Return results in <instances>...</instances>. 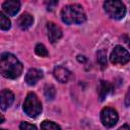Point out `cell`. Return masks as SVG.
Wrapping results in <instances>:
<instances>
[{"mask_svg":"<svg viewBox=\"0 0 130 130\" xmlns=\"http://www.w3.org/2000/svg\"><path fill=\"white\" fill-rule=\"evenodd\" d=\"M0 100H1V109L4 111L6 110L7 108H9L13 101H14V94L12 93V91H10L9 89H3L1 91V94H0Z\"/></svg>","mask_w":130,"mask_h":130,"instance_id":"8fae6325","label":"cell"},{"mask_svg":"<svg viewBox=\"0 0 130 130\" xmlns=\"http://www.w3.org/2000/svg\"><path fill=\"white\" fill-rule=\"evenodd\" d=\"M41 130H61L60 126L52 121H44L41 124Z\"/></svg>","mask_w":130,"mask_h":130,"instance_id":"9a60e30c","label":"cell"},{"mask_svg":"<svg viewBox=\"0 0 130 130\" xmlns=\"http://www.w3.org/2000/svg\"><path fill=\"white\" fill-rule=\"evenodd\" d=\"M0 27L2 30H7L11 27V22L8 17L4 15V13H0Z\"/></svg>","mask_w":130,"mask_h":130,"instance_id":"2e32d148","label":"cell"},{"mask_svg":"<svg viewBox=\"0 0 130 130\" xmlns=\"http://www.w3.org/2000/svg\"><path fill=\"white\" fill-rule=\"evenodd\" d=\"M61 18L66 24H81L86 20V14L81 5L69 4L62 8Z\"/></svg>","mask_w":130,"mask_h":130,"instance_id":"7a4b0ae2","label":"cell"},{"mask_svg":"<svg viewBox=\"0 0 130 130\" xmlns=\"http://www.w3.org/2000/svg\"><path fill=\"white\" fill-rule=\"evenodd\" d=\"M118 130H130V127L128 125H123L122 127H120Z\"/></svg>","mask_w":130,"mask_h":130,"instance_id":"603a6c76","label":"cell"},{"mask_svg":"<svg viewBox=\"0 0 130 130\" xmlns=\"http://www.w3.org/2000/svg\"><path fill=\"white\" fill-rule=\"evenodd\" d=\"M23 111L24 113L31 118L39 116L42 112V104L35 92H29L23 103Z\"/></svg>","mask_w":130,"mask_h":130,"instance_id":"277c9868","label":"cell"},{"mask_svg":"<svg viewBox=\"0 0 130 130\" xmlns=\"http://www.w3.org/2000/svg\"><path fill=\"white\" fill-rule=\"evenodd\" d=\"M3 122H4V117L1 116V122H0V123H3Z\"/></svg>","mask_w":130,"mask_h":130,"instance_id":"cb8c5ba5","label":"cell"},{"mask_svg":"<svg viewBox=\"0 0 130 130\" xmlns=\"http://www.w3.org/2000/svg\"><path fill=\"white\" fill-rule=\"evenodd\" d=\"M58 4V1H49L47 2V6H48V10H53L54 7Z\"/></svg>","mask_w":130,"mask_h":130,"instance_id":"ffe728a7","label":"cell"},{"mask_svg":"<svg viewBox=\"0 0 130 130\" xmlns=\"http://www.w3.org/2000/svg\"><path fill=\"white\" fill-rule=\"evenodd\" d=\"M0 130H5V129H0Z\"/></svg>","mask_w":130,"mask_h":130,"instance_id":"484cf974","label":"cell"},{"mask_svg":"<svg viewBox=\"0 0 130 130\" xmlns=\"http://www.w3.org/2000/svg\"><path fill=\"white\" fill-rule=\"evenodd\" d=\"M34 23V17L29 13H23L21 14L17 19V24L21 29H27L29 28Z\"/></svg>","mask_w":130,"mask_h":130,"instance_id":"7c38bea8","label":"cell"},{"mask_svg":"<svg viewBox=\"0 0 130 130\" xmlns=\"http://www.w3.org/2000/svg\"><path fill=\"white\" fill-rule=\"evenodd\" d=\"M43 71L37 68H31L27 71L25 74V82L28 85H35L42 77H43Z\"/></svg>","mask_w":130,"mask_h":130,"instance_id":"9c48e42d","label":"cell"},{"mask_svg":"<svg viewBox=\"0 0 130 130\" xmlns=\"http://www.w3.org/2000/svg\"><path fill=\"white\" fill-rule=\"evenodd\" d=\"M96 57H98V62L101 65L102 68H105L107 66V55H106V51L104 50H100L96 53Z\"/></svg>","mask_w":130,"mask_h":130,"instance_id":"e0dca14e","label":"cell"},{"mask_svg":"<svg viewBox=\"0 0 130 130\" xmlns=\"http://www.w3.org/2000/svg\"><path fill=\"white\" fill-rule=\"evenodd\" d=\"M19 128H20V130H38L35 125L29 124L27 122H21L19 125Z\"/></svg>","mask_w":130,"mask_h":130,"instance_id":"d6986e66","label":"cell"},{"mask_svg":"<svg viewBox=\"0 0 130 130\" xmlns=\"http://www.w3.org/2000/svg\"><path fill=\"white\" fill-rule=\"evenodd\" d=\"M110 60L113 64L124 65L130 61V53L122 46H116L111 53Z\"/></svg>","mask_w":130,"mask_h":130,"instance_id":"5b68a950","label":"cell"},{"mask_svg":"<svg viewBox=\"0 0 130 130\" xmlns=\"http://www.w3.org/2000/svg\"><path fill=\"white\" fill-rule=\"evenodd\" d=\"M104 9L106 13L113 19H122L126 14V6L122 1L109 0L104 3Z\"/></svg>","mask_w":130,"mask_h":130,"instance_id":"3957f363","label":"cell"},{"mask_svg":"<svg viewBox=\"0 0 130 130\" xmlns=\"http://www.w3.org/2000/svg\"><path fill=\"white\" fill-rule=\"evenodd\" d=\"M77 60H78L79 62H85V61H86V59H85L83 56H80V55L77 56Z\"/></svg>","mask_w":130,"mask_h":130,"instance_id":"7402d4cb","label":"cell"},{"mask_svg":"<svg viewBox=\"0 0 130 130\" xmlns=\"http://www.w3.org/2000/svg\"><path fill=\"white\" fill-rule=\"evenodd\" d=\"M128 45H129V47H130V40H129V43H128Z\"/></svg>","mask_w":130,"mask_h":130,"instance_id":"d4e9b609","label":"cell"},{"mask_svg":"<svg viewBox=\"0 0 130 130\" xmlns=\"http://www.w3.org/2000/svg\"><path fill=\"white\" fill-rule=\"evenodd\" d=\"M21 62L11 53H3L0 58V70L4 77L15 79L22 73Z\"/></svg>","mask_w":130,"mask_h":130,"instance_id":"6da1fadb","label":"cell"},{"mask_svg":"<svg viewBox=\"0 0 130 130\" xmlns=\"http://www.w3.org/2000/svg\"><path fill=\"white\" fill-rule=\"evenodd\" d=\"M47 30H48V38L49 41L54 44L57 41H59L62 38V29L60 28L59 25H57L56 23L50 21L47 23Z\"/></svg>","mask_w":130,"mask_h":130,"instance_id":"52a82bcc","label":"cell"},{"mask_svg":"<svg viewBox=\"0 0 130 130\" xmlns=\"http://www.w3.org/2000/svg\"><path fill=\"white\" fill-rule=\"evenodd\" d=\"M35 52L38 56H41V57H47L49 55L46 47L43 45V44H38L35 48Z\"/></svg>","mask_w":130,"mask_h":130,"instance_id":"ac0fdd59","label":"cell"},{"mask_svg":"<svg viewBox=\"0 0 130 130\" xmlns=\"http://www.w3.org/2000/svg\"><path fill=\"white\" fill-rule=\"evenodd\" d=\"M119 116L115 109L113 108H104L101 112V121L104 126L111 128L118 122Z\"/></svg>","mask_w":130,"mask_h":130,"instance_id":"8992f818","label":"cell"},{"mask_svg":"<svg viewBox=\"0 0 130 130\" xmlns=\"http://www.w3.org/2000/svg\"><path fill=\"white\" fill-rule=\"evenodd\" d=\"M44 92H45V96L47 98V100H54L55 95H56V89L55 86L53 84H46L45 88H44Z\"/></svg>","mask_w":130,"mask_h":130,"instance_id":"5bb4252c","label":"cell"},{"mask_svg":"<svg viewBox=\"0 0 130 130\" xmlns=\"http://www.w3.org/2000/svg\"><path fill=\"white\" fill-rule=\"evenodd\" d=\"M2 9L7 15H15L20 9V2L17 0H7L2 4Z\"/></svg>","mask_w":130,"mask_h":130,"instance_id":"ba28073f","label":"cell"},{"mask_svg":"<svg viewBox=\"0 0 130 130\" xmlns=\"http://www.w3.org/2000/svg\"><path fill=\"white\" fill-rule=\"evenodd\" d=\"M53 74H54V77L61 83H65L68 81L69 77H70V71L65 68V67H62V66H57L54 68V71H53Z\"/></svg>","mask_w":130,"mask_h":130,"instance_id":"30bf717a","label":"cell"},{"mask_svg":"<svg viewBox=\"0 0 130 130\" xmlns=\"http://www.w3.org/2000/svg\"><path fill=\"white\" fill-rule=\"evenodd\" d=\"M112 90V85L105 81V80H101L100 82V86H99V96H100V101H104L106 99V96L108 95V93Z\"/></svg>","mask_w":130,"mask_h":130,"instance_id":"4fadbf2b","label":"cell"},{"mask_svg":"<svg viewBox=\"0 0 130 130\" xmlns=\"http://www.w3.org/2000/svg\"><path fill=\"white\" fill-rule=\"evenodd\" d=\"M125 105L127 107L130 106V87H129V89H128V91L126 93V96H125Z\"/></svg>","mask_w":130,"mask_h":130,"instance_id":"44dd1931","label":"cell"}]
</instances>
